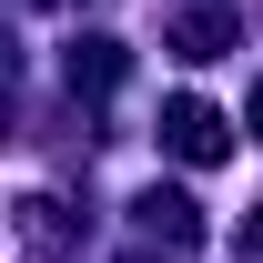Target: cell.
I'll return each mask as SVG.
<instances>
[{
  "label": "cell",
  "mask_w": 263,
  "mask_h": 263,
  "mask_svg": "<svg viewBox=\"0 0 263 263\" xmlns=\"http://www.w3.org/2000/svg\"><path fill=\"white\" fill-rule=\"evenodd\" d=\"M162 142L182 152V162H223V152H233L223 111H213V101H193V91H182V101H162Z\"/></svg>",
  "instance_id": "cell-1"
},
{
  "label": "cell",
  "mask_w": 263,
  "mask_h": 263,
  "mask_svg": "<svg viewBox=\"0 0 263 263\" xmlns=\"http://www.w3.org/2000/svg\"><path fill=\"white\" fill-rule=\"evenodd\" d=\"M142 233L172 243V253H193V243H202V213H193L182 193H142Z\"/></svg>",
  "instance_id": "cell-2"
},
{
  "label": "cell",
  "mask_w": 263,
  "mask_h": 263,
  "mask_svg": "<svg viewBox=\"0 0 263 263\" xmlns=\"http://www.w3.org/2000/svg\"><path fill=\"white\" fill-rule=\"evenodd\" d=\"M223 21H213V10H182V21H172V51H182V61H223Z\"/></svg>",
  "instance_id": "cell-3"
},
{
  "label": "cell",
  "mask_w": 263,
  "mask_h": 263,
  "mask_svg": "<svg viewBox=\"0 0 263 263\" xmlns=\"http://www.w3.org/2000/svg\"><path fill=\"white\" fill-rule=\"evenodd\" d=\"M111 81H122V51L111 41H81L71 51V91H111Z\"/></svg>",
  "instance_id": "cell-4"
},
{
  "label": "cell",
  "mask_w": 263,
  "mask_h": 263,
  "mask_svg": "<svg viewBox=\"0 0 263 263\" xmlns=\"http://www.w3.org/2000/svg\"><path fill=\"white\" fill-rule=\"evenodd\" d=\"M243 253L263 263V202H253V213H243Z\"/></svg>",
  "instance_id": "cell-5"
},
{
  "label": "cell",
  "mask_w": 263,
  "mask_h": 263,
  "mask_svg": "<svg viewBox=\"0 0 263 263\" xmlns=\"http://www.w3.org/2000/svg\"><path fill=\"white\" fill-rule=\"evenodd\" d=\"M253 142H263V81H253Z\"/></svg>",
  "instance_id": "cell-6"
}]
</instances>
